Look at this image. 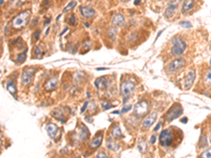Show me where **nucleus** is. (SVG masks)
<instances>
[{"mask_svg":"<svg viewBox=\"0 0 211 158\" xmlns=\"http://www.w3.org/2000/svg\"><path fill=\"white\" fill-rule=\"evenodd\" d=\"M172 43H173V45L171 48V54L173 56L182 55L186 51V49H187L186 42L179 37H174L172 39Z\"/></svg>","mask_w":211,"mask_h":158,"instance_id":"1","label":"nucleus"},{"mask_svg":"<svg viewBox=\"0 0 211 158\" xmlns=\"http://www.w3.org/2000/svg\"><path fill=\"white\" fill-rule=\"evenodd\" d=\"M30 15H31L30 11H24V12H22L19 15H17V16L13 19V21H12V26H13L14 29H16V30L23 28V26L28 23Z\"/></svg>","mask_w":211,"mask_h":158,"instance_id":"2","label":"nucleus"},{"mask_svg":"<svg viewBox=\"0 0 211 158\" xmlns=\"http://www.w3.org/2000/svg\"><path fill=\"white\" fill-rule=\"evenodd\" d=\"M173 141V134L170 130H164L160 135V142L162 146H170Z\"/></svg>","mask_w":211,"mask_h":158,"instance_id":"3","label":"nucleus"},{"mask_svg":"<svg viewBox=\"0 0 211 158\" xmlns=\"http://www.w3.org/2000/svg\"><path fill=\"white\" fill-rule=\"evenodd\" d=\"M182 114H183V108H182L179 105H174L173 108L170 109V111L168 112L167 115H166V120H167L168 122H171L172 120L176 119L177 117Z\"/></svg>","mask_w":211,"mask_h":158,"instance_id":"4","label":"nucleus"},{"mask_svg":"<svg viewBox=\"0 0 211 158\" xmlns=\"http://www.w3.org/2000/svg\"><path fill=\"white\" fill-rule=\"evenodd\" d=\"M148 111H149V105L145 100L137 102L134 107V113L136 114V116H139V117L145 116V115L148 113Z\"/></svg>","mask_w":211,"mask_h":158,"instance_id":"5","label":"nucleus"},{"mask_svg":"<svg viewBox=\"0 0 211 158\" xmlns=\"http://www.w3.org/2000/svg\"><path fill=\"white\" fill-rule=\"evenodd\" d=\"M179 2H181V0H172V1H170L169 4L167 5V7L165 10V14H164L166 18H171L175 14V11H176Z\"/></svg>","mask_w":211,"mask_h":158,"instance_id":"6","label":"nucleus"},{"mask_svg":"<svg viewBox=\"0 0 211 158\" xmlns=\"http://www.w3.org/2000/svg\"><path fill=\"white\" fill-rule=\"evenodd\" d=\"M34 75H35L34 69H30V67L26 69V70L23 71L22 75H21V82H22V84H24V86L30 84L31 81L33 80V78H34Z\"/></svg>","mask_w":211,"mask_h":158,"instance_id":"7","label":"nucleus"},{"mask_svg":"<svg viewBox=\"0 0 211 158\" xmlns=\"http://www.w3.org/2000/svg\"><path fill=\"white\" fill-rule=\"evenodd\" d=\"M186 61L184 58H177L175 59V60H173L171 63L169 64V67H168V71H169V73H174L176 72L177 70H179V69H182V67L185 65Z\"/></svg>","mask_w":211,"mask_h":158,"instance_id":"8","label":"nucleus"},{"mask_svg":"<svg viewBox=\"0 0 211 158\" xmlns=\"http://www.w3.org/2000/svg\"><path fill=\"white\" fill-rule=\"evenodd\" d=\"M134 88H135L134 82L130 81V80H128V81H125L123 84H121V92L123 95L128 96V95H130V94L132 93L133 90H134Z\"/></svg>","mask_w":211,"mask_h":158,"instance_id":"9","label":"nucleus"},{"mask_svg":"<svg viewBox=\"0 0 211 158\" xmlns=\"http://www.w3.org/2000/svg\"><path fill=\"white\" fill-rule=\"evenodd\" d=\"M195 76L196 75H195L194 71H189L188 74L186 75L185 80H184V88H185V90H189L192 86L193 82L195 80Z\"/></svg>","mask_w":211,"mask_h":158,"instance_id":"10","label":"nucleus"},{"mask_svg":"<svg viewBox=\"0 0 211 158\" xmlns=\"http://www.w3.org/2000/svg\"><path fill=\"white\" fill-rule=\"evenodd\" d=\"M156 118H157V114L156 113H152V114L148 115L143 121V127L144 128H150L154 122H155Z\"/></svg>","mask_w":211,"mask_h":158,"instance_id":"11","label":"nucleus"},{"mask_svg":"<svg viewBox=\"0 0 211 158\" xmlns=\"http://www.w3.org/2000/svg\"><path fill=\"white\" fill-rule=\"evenodd\" d=\"M80 14L85 18H91L95 15V10L89 7H80Z\"/></svg>","mask_w":211,"mask_h":158,"instance_id":"12","label":"nucleus"},{"mask_svg":"<svg viewBox=\"0 0 211 158\" xmlns=\"http://www.w3.org/2000/svg\"><path fill=\"white\" fill-rule=\"evenodd\" d=\"M94 84L97 89H101V90H104L107 89L108 86V79L106 77H99L94 81Z\"/></svg>","mask_w":211,"mask_h":158,"instance_id":"13","label":"nucleus"},{"mask_svg":"<svg viewBox=\"0 0 211 158\" xmlns=\"http://www.w3.org/2000/svg\"><path fill=\"white\" fill-rule=\"evenodd\" d=\"M56 86H57V78L53 77V78L49 79V80L46 81V83L44 84V89H46V91L51 92L56 88Z\"/></svg>","mask_w":211,"mask_h":158,"instance_id":"14","label":"nucleus"},{"mask_svg":"<svg viewBox=\"0 0 211 158\" xmlns=\"http://www.w3.org/2000/svg\"><path fill=\"white\" fill-rule=\"evenodd\" d=\"M58 132V127L54 123H49L48 126H46V133L49 135L51 138H54L56 136Z\"/></svg>","mask_w":211,"mask_h":158,"instance_id":"15","label":"nucleus"},{"mask_svg":"<svg viewBox=\"0 0 211 158\" xmlns=\"http://www.w3.org/2000/svg\"><path fill=\"white\" fill-rule=\"evenodd\" d=\"M194 7V1L193 0H185L182 5V13H187L190 12L191 10Z\"/></svg>","mask_w":211,"mask_h":158,"instance_id":"16","label":"nucleus"},{"mask_svg":"<svg viewBox=\"0 0 211 158\" xmlns=\"http://www.w3.org/2000/svg\"><path fill=\"white\" fill-rule=\"evenodd\" d=\"M125 23V18L121 14H116L114 15V17L112 18V24L115 26H123Z\"/></svg>","mask_w":211,"mask_h":158,"instance_id":"17","label":"nucleus"},{"mask_svg":"<svg viewBox=\"0 0 211 158\" xmlns=\"http://www.w3.org/2000/svg\"><path fill=\"white\" fill-rule=\"evenodd\" d=\"M101 142H102V134H99L90 142V148L91 149H96V148H98L101 144Z\"/></svg>","mask_w":211,"mask_h":158,"instance_id":"18","label":"nucleus"},{"mask_svg":"<svg viewBox=\"0 0 211 158\" xmlns=\"http://www.w3.org/2000/svg\"><path fill=\"white\" fill-rule=\"evenodd\" d=\"M7 90L9 91L10 94H12V95H13L15 98H16L17 90H16V86H15L14 82L11 81V80H9V81H7Z\"/></svg>","mask_w":211,"mask_h":158,"instance_id":"19","label":"nucleus"},{"mask_svg":"<svg viewBox=\"0 0 211 158\" xmlns=\"http://www.w3.org/2000/svg\"><path fill=\"white\" fill-rule=\"evenodd\" d=\"M106 146H107L108 149L111 150V151H118L119 150V144L116 143V142L112 139H108L107 142H106Z\"/></svg>","mask_w":211,"mask_h":158,"instance_id":"20","label":"nucleus"},{"mask_svg":"<svg viewBox=\"0 0 211 158\" xmlns=\"http://www.w3.org/2000/svg\"><path fill=\"white\" fill-rule=\"evenodd\" d=\"M88 137H89L88 129H87L85 126H81L80 130H79V138H80L81 140H86Z\"/></svg>","mask_w":211,"mask_h":158,"instance_id":"21","label":"nucleus"},{"mask_svg":"<svg viewBox=\"0 0 211 158\" xmlns=\"http://www.w3.org/2000/svg\"><path fill=\"white\" fill-rule=\"evenodd\" d=\"M43 49H42V47L41 45H38V47H36L35 48V50H34V57L35 58H41L42 56H43Z\"/></svg>","mask_w":211,"mask_h":158,"instance_id":"22","label":"nucleus"},{"mask_svg":"<svg viewBox=\"0 0 211 158\" xmlns=\"http://www.w3.org/2000/svg\"><path fill=\"white\" fill-rule=\"evenodd\" d=\"M121 135H123V133H121V128H119L118 126L114 127L113 130H112V136H113L114 138H119L121 137Z\"/></svg>","mask_w":211,"mask_h":158,"instance_id":"23","label":"nucleus"},{"mask_svg":"<svg viewBox=\"0 0 211 158\" xmlns=\"http://www.w3.org/2000/svg\"><path fill=\"white\" fill-rule=\"evenodd\" d=\"M205 84L206 86H211V70H208L205 76Z\"/></svg>","mask_w":211,"mask_h":158,"instance_id":"24","label":"nucleus"},{"mask_svg":"<svg viewBox=\"0 0 211 158\" xmlns=\"http://www.w3.org/2000/svg\"><path fill=\"white\" fill-rule=\"evenodd\" d=\"M75 5H76V1H72V2H70L69 4L67 5V7L63 9V13H68L70 12L71 10H73L75 7Z\"/></svg>","mask_w":211,"mask_h":158,"instance_id":"25","label":"nucleus"},{"mask_svg":"<svg viewBox=\"0 0 211 158\" xmlns=\"http://www.w3.org/2000/svg\"><path fill=\"white\" fill-rule=\"evenodd\" d=\"M26 50L24 52H23L22 54H20V55L17 56V62H23V61L26 60Z\"/></svg>","mask_w":211,"mask_h":158,"instance_id":"26","label":"nucleus"},{"mask_svg":"<svg viewBox=\"0 0 211 158\" xmlns=\"http://www.w3.org/2000/svg\"><path fill=\"white\" fill-rule=\"evenodd\" d=\"M101 107L104 110H109L111 109L112 107H113V105L110 102H107V101H101Z\"/></svg>","mask_w":211,"mask_h":158,"instance_id":"27","label":"nucleus"},{"mask_svg":"<svg viewBox=\"0 0 211 158\" xmlns=\"http://www.w3.org/2000/svg\"><path fill=\"white\" fill-rule=\"evenodd\" d=\"M201 157H203V158H211V149H208V150H206L205 152H203V153L201 154Z\"/></svg>","mask_w":211,"mask_h":158,"instance_id":"28","label":"nucleus"},{"mask_svg":"<svg viewBox=\"0 0 211 158\" xmlns=\"http://www.w3.org/2000/svg\"><path fill=\"white\" fill-rule=\"evenodd\" d=\"M179 26H182V28H185V29H190L191 26H192V24L189 22V21H182V22H179Z\"/></svg>","mask_w":211,"mask_h":158,"instance_id":"29","label":"nucleus"},{"mask_svg":"<svg viewBox=\"0 0 211 158\" xmlns=\"http://www.w3.org/2000/svg\"><path fill=\"white\" fill-rule=\"evenodd\" d=\"M199 146H200L201 148H204V146H207V137L206 136L203 135L202 137H201V141H200V144H199Z\"/></svg>","mask_w":211,"mask_h":158,"instance_id":"30","label":"nucleus"},{"mask_svg":"<svg viewBox=\"0 0 211 158\" xmlns=\"http://www.w3.org/2000/svg\"><path fill=\"white\" fill-rule=\"evenodd\" d=\"M108 33H109L111 40H114V38H115V35H116V29H113V28L110 29V30L108 31Z\"/></svg>","mask_w":211,"mask_h":158,"instance_id":"31","label":"nucleus"},{"mask_svg":"<svg viewBox=\"0 0 211 158\" xmlns=\"http://www.w3.org/2000/svg\"><path fill=\"white\" fill-rule=\"evenodd\" d=\"M69 23L72 24V26H76V17H75V15H71V16H70Z\"/></svg>","mask_w":211,"mask_h":158,"instance_id":"32","label":"nucleus"},{"mask_svg":"<svg viewBox=\"0 0 211 158\" xmlns=\"http://www.w3.org/2000/svg\"><path fill=\"white\" fill-rule=\"evenodd\" d=\"M131 109H132V105H125V107L123 108V110H121V113H127V112L130 111Z\"/></svg>","mask_w":211,"mask_h":158,"instance_id":"33","label":"nucleus"},{"mask_svg":"<svg viewBox=\"0 0 211 158\" xmlns=\"http://www.w3.org/2000/svg\"><path fill=\"white\" fill-rule=\"evenodd\" d=\"M39 35H40V31H39V30L35 31V33L33 34V39H34V40H37L38 38H39Z\"/></svg>","mask_w":211,"mask_h":158,"instance_id":"34","label":"nucleus"},{"mask_svg":"<svg viewBox=\"0 0 211 158\" xmlns=\"http://www.w3.org/2000/svg\"><path fill=\"white\" fill-rule=\"evenodd\" d=\"M145 149H146V144H145V142L143 141L142 143H139V144H138V150H139L140 152H144Z\"/></svg>","mask_w":211,"mask_h":158,"instance_id":"35","label":"nucleus"},{"mask_svg":"<svg viewBox=\"0 0 211 158\" xmlns=\"http://www.w3.org/2000/svg\"><path fill=\"white\" fill-rule=\"evenodd\" d=\"M90 45H91L90 40H86V41L84 42V48H85V49H86V50L90 49Z\"/></svg>","mask_w":211,"mask_h":158,"instance_id":"36","label":"nucleus"},{"mask_svg":"<svg viewBox=\"0 0 211 158\" xmlns=\"http://www.w3.org/2000/svg\"><path fill=\"white\" fill-rule=\"evenodd\" d=\"M88 105H89L88 101H86V102L84 103V105H82V108H81V109H80V113H81V114H82V113H84V112L86 111V109H87V108H88Z\"/></svg>","mask_w":211,"mask_h":158,"instance_id":"37","label":"nucleus"},{"mask_svg":"<svg viewBox=\"0 0 211 158\" xmlns=\"http://www.w3.org/2000/svg\"><path fill=\"white\" fill-rule=\"evenodd\" d=\"M96 157H99V158H107L108 156H107V154H104V153H98L97 155H96Z\"/></svg>","mask_w":211,"mask_h":158,"instance_id":"38","label":"nucleus"},{"mask_svg":"<svg viewBox=\"0 0 211 158\" xmlns=\"http://www.w3.org/2000/svg\"><path fill=\"white\" fill-rule=\"evenodd\" d=\"M155 140H156V136H155V135H152V136H151L150 142H151L152 144H153V143H155Z\"/></svg>","mask_w":211,"mask_h":158,"instance_id":"39","label":"nucleus"},{"mask_svg":"<svg viewBox=\"0 0 211 158\" xmlns=\"http://www.w3.org/2000/svg\"><path fill=\"white\" fill-rule=\"evenodd\" d=\"M160 126H162V123H158L157 126H156V127H155V128H154V131H155V132H156V131H158V130H160Z\"/></svg>","mask_w":211,"mask_h":158,"instance_id":"40","label":"nucleus"},{"mask_svg":"<svg viewBox=\"0 0 211 158\" xmlns=\"http://www.w3.org/2000/svg\"><path fill=\"white\" fill-rule=\"evenodd\" d=\"M187 121H188V118H187V117H184V118L182 119V122L183 123H186Z\"/></svg>","mask_w":211,"mask_h":158,"instance_id":"41","label":"nucleus"},{"mask_svg":"<svg viewBox=\"0 0 211 158\" xmlns=\"http://www.w3.org/2000/svg\"><path fill=\"white\" fill-rule=\"evenodd\" d=\"M50 21H51V18H49L48 20H46V22H44V26H48V24L50 23Z\"/></svg>","mask_w":211,"mask_h":158,"instance_id":"42","label":"nucleus"},{"mask_svg":"<svg viewBox=\"0 0 211 158\" xmlns=\"http://www.w3.org/2000/svg\"><path fill=\"white\" fill-rule=\"evenodd\" d=\"M140 1H142V0H135V1H134V5H137L139 2H140Z\"/></svg>","mask_w":211,"mask_h":158,"instance_id":"43","label":"nucleus"},{"mask_svg":"<svg viewBox=\"0 0 211 158\" xmlns=\"http://www.w3.org/2000/svg\"><path fill=\"white\" fill-rule=\"evenodd\" d=\"M68 30H69V29H68V28H65V31H63V32L60 34V36H63V34H65V32H67Z\"/></svg>","mask_w":211,"mask_h":158,"instance_id":"44","label":"nucleus"},{"mask_svg":"<svg viewBox=\"0 0 211 158\" xmlns=\"http://www.w3.org/2000/svg\"><path fill=\"white\" fill-rule=\"evenodd\" d=\"M36 22H37V18L34 19V21H33V23H32V26H35V24H36Z\"/></svg>","mask_w":211,"mask_h":158,"instance_id":"45","label":"nucleus"},{"mask_svg":"<svg viewBox=\"0 0 211 158\" xmlns=\"http://www.w3.org/2000/svg\"><path fill=\"white\" fill-rule=\"evenodd\" d=\"M49 31H50V29H48V30L46 31V33H44V34H46V35H48V34H49Z\"/></svg>","mask_w":211,"mask_h":158,"instance_id":"46","label":"nucleus"},{"mask_svg":"<svg viewBox=\"0 0 211 158\" xmlns=\"http://www.w3.org/2000/svg\"><path fill=\"white\" fill-rule=\"evenodd\" d=\"M0 3H1V5H3V0H0Z\"/></svg>","mask_w":211,"mask_h":158,"instance_id":"47","label":"nucleus"},{"mask_svg":"<svg viewBox=\"0 0 211 158\" xmlns=\"http://www.w3.org/2000/svg\"><path fill=\"white\" fill-rule=\"evenodd\" d=\"M209 140H210V143H211V134H210V138H209Z\"/></svg>","mask_w":211,"mask_h":158,"instance_id":"48","label":"nucleus"},{"mask_svg":"<svg viewBox=\"0 0 211 158\" xmlns=\"http://www.w3.org/2000/svg\"><path fill=\"white\" fill-rule=\"evenodd\" d=\"M210 65H211V58H210Z\"/></svg>","mask_w":211,"mask_h":158,"instance_id":"49","label":"nucleus"}]
</instances>
